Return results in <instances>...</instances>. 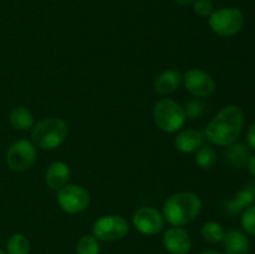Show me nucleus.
<instances>
[{"mask_svg":"<svg viewBox=\"0 0 255 254\" xmlns=\"http://www.w3.org/2000/svg\"><path fill=\"white\" fill-rule=\"evenodd\" d=\"M244 125V114L241 107L231 105L222 109L207 125L204 136L211 143L228 147L237 142Z\"/></svg>","mask_w":255,"mask_h":254,"instance_id":"obj_1","label":"nucleus"},{"mask_svg":"<svg viewBox=\"0 0 255 254\" xmlns=\"http://www.w3.org/2000/svg\"><path fill=\"white\" fill-rule=\"evenodd\" d=\"M202 211V199L193 192H178L164 201L163 217L172 227H183L193 222Z\"/></svg>","mask_w":255,"mask_h":254,"instance_id":"obj_2","label":"nucleus"},{"mask_svg":"<svg viewBox=\"0 0 255 254\" xmlns=\"http://www.w3.org/2000/svg\"><path fill=\"white\" fill-rule=\"evenodd\" d=\"M69 136V127L67 124L57 117H47L41 120L32 126L31 138L32 143L41 149L59 148L65 143Z\"/></svg>","mask_w":255,"mask_h":254,"instance_id":"obj_3","label":"nucleus"},{"mask_svg":"<svg viewBox=\"0 0 255 254\" xmlns=\"http://www.w3.org/2000/svg\"><path fill=\"white\" fill-rule=\"evenodd\" d=\"M154 125L166 133H174L182 129L186 124V114L183 106L172 99H162L153 107Z\"/></svg>","mask_w":255,"mask_h":254,"instance_id":"obj_4","label":"nucleus"},{"mask_svg":"<svg viewBox=\"0 0 255 254\" xmlns=\"http://www.w3.org/2000/svg\"><path fill=\"white\" fill-rule=\"evenodd\" d=\"M246 24L244 14L237 7H222L209 16V26L222 37H231L242 31Z\"/></svg>","mask_w":255,"mask_h":254,"instance_id":"obj_5","label":"nucleus"},{"mask_svg":"<svg viewBox=\"0 0 255 254\" xmlns=\"http://www.w3.org/2000/svg\"><path fill=\"white\" fill-rule=\"evenodd\" d=\"M129 224L126 218L116 214L104 216L95 221L92 236L100 242H116L128 234Z\"/></svg>","mask_w":255,"mask_h":254,"instance_id":"obj_6","label":"nucleus"},{"mask_svg":"<svg viewBox=\"0 0 255 254\" xmlns=\"http://www.w3.org/2000/svg\"><path fill=\"white\" fill-rule=\"evenodd\" d=\"M36 146L27 139L12 142L6 152V163L14 172H25L34 166L36 161Z\"/></svg>","mask_w":255,"mask_h":254,"instance_id":"obj_7","label":"nucleus"},{"mask_svg":"<svg viewBox=\"0 0 255 254\" xmlns=\"http://www.w3.org/2000/svg\"><path fill=\"white\" fill-rule=\"evenodd\" d=\"M90 193L79 184H66L57 191V203L64 212L77 214L90 206Z\"/></svg>","mask_w":255,"mask_h":254,"instance_id":"obj_8","label":"nucleus"},{"mask_svg":"<svg viewBox=\"0 0 255 254\" xmlns=\"http://www.w3.org/2000/svg\"><path fill=\"white\" fill-rule=\"evenodd\" d=\"M184 87L194 97H209L216 91L213 77L201 69H189L182 76Z\"/></svg>","mask_w":255,"mask_h":254,"instance_id":"obj_9","label":"nucleus"},{"mask_svg":"<svg viewBox=\"0 0 255 254\" xmlns=\"http://www.w3.org/2000/svg\"><path fill=\"white\" fill-rule=\"evenodd\" d=\"M133 226L143 236H156L163 229L164 217L153 207H141L133 214Z\"/></svg>","mask_w":255,"mask_h":254,"instance_id":"obj_10","label":"nucleus"},{"mask_svg":"<svg viewBox=\"0 0 255 254\" xmlns=\"http://www.w3.org/2000/svg\"><path fill=\"white\" fill-rule=\"evenodd\" d=\"M163 247L171 254H187L192 249V238L181 227H172L163 234Z\"/></svg>","mask_w":255,"mask_h":254,"instance_id":"obj_11","label":"nucleus"},{"mask_svg":"<svg viewBox=\"0 0 255 254\" xmlns=\"http://www.w3.org/2000/svg\"><path fill=\"white\" fill-rule=\"evenodd\" d=\"M204 132L194 128L182 129L174 138V146L182 153H193L204 146Z\"/></svg>","mask_w":255,"mask_h":254,"instance_id":"obj_12","label":"nucleus"},{"mask_svg":"<svg viewBox=\"0 0 255 254\" xmlns=\"http://www.w3.org/2000/svg\"><path fill=\"white\" fill-rule=\"evenodd\" d=\"M255 203V182L249 183L244 188L239 189L236 196L226 204L224 209L229 216H236L242 211H246Z\"/></svg>","mask_w":255,"mask_h":254,"instance_id":"obj_13","label":"nucleus"},{"mask_svg":"<svg viewBox=\"0 0 255 254\" xmlns=\"http://www.w3.org/2000/svg\"><path fill=\"white\" fill-rule=\"evenodd\" d=\"M71 171L65 162L56 161L47 167L45 172V182L47 187L54 191H59L62 187L69 184Z\"/></svg>","mask_w":255,"mask_h":254,"instance_id":"obj_14","label":"nucleus"},{"mask_svg":"<svg viewBox=\"0 0 255 254\" xmlns=\"http://www.w3.org/2000/svg\"><path fill=\"white\" fill-rule=\"evenodd\" d=\"M222 243L227 254H248L251 251V241L248 236L238 229L226 233Z\"/></svg>","mask_w":255,"mask_h":254,"instance_id":"obj_15","label":"nucleus"},{"mask_svg":"<svg viewBox=\"0 0 255 254\" xmlns=\"http://www.w3.org/2000/svg\"><path fill=\"white\" fill-rule=\"evenodd\" d=\"M182 82V75L178 70L176 69H168L164 70L163 72L158 75L154 80V90L157 94L163 95H171L176 91L179 87Z\"/></svg>","mask_w":255,"mask_h":254,"instance_id":"obj_16","label":"nucleus"},{"mask_svg":"<svg viewBox=\"0 0 255 254\" xmlns=\"http://www.w3.org/2000/svg\"><path fill=\"white\" fill-rule=\"evenodd\" d=\"M224 156H226V161L231 166L236 167V168H242V167L247 166L251 153L246 144L241 143V142H234L231 146L227 147Z\"/></svg>","mask_w":255,"mask_h":254,"instance_id":"obj_17","label":"nucleus"},{"mask_svg":"<svg viewBox=\"0 0 255 254\" xmlns=\"http://www.w3.org/2000/svg\"><path fill=\"white\" fill-rule=\"evenodd\" d=\"M10 125L12 128L17 129V131H27V129L32 128L34 126V116L31 112L24 106L14 107L10 112Z\"/></svg>","mask_w":255,"mask_h":254,"instance_id":"obj_18","label":"nucleus"},{"mask_svg":"<svg viewBox=\"0 0 255 254\" xmlns=\"http://www.w3.org/2000/svg\"><path fill=\"white\" fill-rule=\"evenodd\" d=\"M201 234L204 241L216 244L223 241L224 236H226V231H224L222 224H219L218 222L209 221L202 226Z\"/></svg>","mask_w":255,"mask_h":254,"instance_id":"obj_19","label":"nucleus"},{"mask_svg":"<svg viewBox=\"0 0 255 254\" xmlns=\"http://www.w3.org/2000/svg\"><path fill=\"white\" fill-rule=\"evenodd\" d=\"M7 254H29L30 253V242L24 234L16 233L12 234L6 243Z\"/></svg>","mask_w":255,"mask_h":254,"instance_id":"obj_20","label":"nucleus"},{"mask_svg":"<svg viewBox=\"0 0 255 254\" xmlns=\"http://www.w3.org/2000/svg\"><path fill=\"white\" fill-rule=\"evenodd\" d=\"M194 159L202 169H211L217 163V153L212 147L202 146L196 152V158Z\"/></svg>","mask_w":255,"mask_h":254,"instance_id":"obj_21","label":"nucleus"},{"mask_svg":"<svg viewBox=\"0 0 255 254\" xmlns=\"http://www.w3.org/2000/svg\"><path fill=\"white\" fill-rule=\"evenodd\" d=\"M76 254H100V241L94 236H82L76 243Z\"/></svg>","mask_w":255,"mask_h":254,"instance_id":"obj_22","label":"nucleus"},{"mask_svg":"<svg viewBox=\"0 0 255 254\" xmlns=\"http://www.w3.org/2000/svg\"><path fill=\"white\" fill-rule=\"evenodd\" d=\"M242 227L249 236L255 237V204L247 208L242 214Z\"/></svg>","mask_w":255,"mask_h":254,"instance_id":"obj_23","label":"nucleus"},{"mask_svg":"<svg viewBox=\"0 0 255 254\" xmlns=\"http://www.w3.org/2000/svg\"><path fill=\"white\" fill-rule=\"evenodd\" d=\"M184 114L186 117L189 119H199L204 112V104L199 100H191V101L186 102L183 106Z\"/></svg>","mask_w":255,"mask_h":254,"instance_id":"obj_24","label":"nucleus"},{"mask_svg":"<svg viewBox=\"0 0 255 254\" xmlns=\"http://www.w3.org/2000/svg\"><path fill=\"white\" fill-rule=\"evenodd\" d=\"M192 5H193L194 12L201 17H209L214 11L213 2L211 0H194Z\"/></svg>","mask_w":255,"mask_h":254,"instance_id":"obj_25","label":"nucleus"},{"mask_svg":"<svg viewBox=\"0 0 255 254\" xmlns=\"http://www.w3.org/2000/svg\"><path fill=\"white\" fill-rule=\"evenodd\" d=\"M247 141L252 148L255 149V122L249 127L248 133H247Z\"/></svg>","mask_w":255,"mask_h":254,"instance_id":"obj_26","label":"nucleus"},{"mask_svg":"<svg viewBox=\"0 0 255 254\" xmlns=\"http://www.w3.org/2000/svg\"><path fill=\"white\" fill-rule=\"evenodd\" d=\"M247 167H248V171L252 176L255 177V154L254 156H251L248 159V163H247Z\"/></svg>","mask_w":255,"mask_h":254,"instance_id":"obj_27","label":"nucleus"},{"mask_svg":"<svg viewBox=\"0 0 255 254\" xmlns=\"http://www.w3.org/2000/svg\"><path fill=\"white\" fill-rule=\"evenodd\" d=\"M177 4L182 5V6H188V5H192L194 2V0H174Z\"/></svg>","mask_w":255,"mask_h":254,"instance_id":"obj_28","label":"nucleus"},{"mask_svg":"<svg viewBox=\"0 0 255 254\" xmlns=\"http://www.w3.org/2000/svg\"><path fill=\"white\" fill-rule=\"evenodd\" d=\"M201 254H221V253L217 251H204V252H202Z\"/></svg>","mask_w":255,"mask_h":254,"instance_id":"obj_29","label":"nucleus"},{"mask_svg":"<svg viewBox=\"0 0 255 254\" xmlns=\"http://www.w3.org/2000/svg\"><path fill=\"white\" fill-rule=\"evenodd\" d=\"M0 254H7L6 252H2V251H0Z\"/></svg>","mask_w":255,"mask_h":254,"instance_id":"obj_30","label":"nucleus"}]
</instances>
